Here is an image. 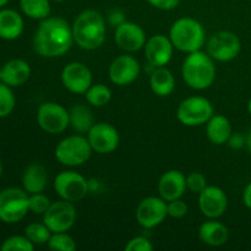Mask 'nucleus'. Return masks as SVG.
Segmentation results:
<instances>
[{
    "label": "nucleus",
    "instance_id": "37",
    "mask_svg": "<svg viewBox=\"0 0 251 251\" xmlns=\"http://www.w3.org/2000/svg\"><path fill=\"white\" fill-rule=\"evenodd\" d=\"M147 2L151 4L153 7H156V9L168 11V10L176 9L179 2H180V0H147Z\"/></svg>",
    "mask_w": 251,
    "mask_h": 251
},
{
    "label": "nucleus",
    "instance_id": "4",
    "mask_svg": "<svg viewBox=\"0 0 251 251\" xmlns=\"http://www.w3.org/2000/svg\"><path fill=\"white\" fill-rule=\"evenodd\" d=\"M169 38L174 48L184 53L201 50L206 41L203 26L193 17L178 19L169 29Z\"/></svg>",
    "mask_w": 251,
    "mask_h": 251
},
{
    "label": "nucleus",
    "instance_id": "19",
    "mask_svg": "<svg viewBox=\"0 0 251 251\" xmlns=\"http://www.w3.org/2000/svg\"><path fill=\"white\" fill-rule=\"evenodd\" d=\"M186 189V176L176 169L166 172L158 181V193L167 202L180 199L185 194Z\"/></svg>",
    "mask_w": 251,
    "mask_h": 251
},
{
    "label": "nucleus",
    "instance_id": "17",
    "mask_svg": "<svg viewBox=\"0 0 251 251\" xmlns=\"http://www.w3.org/2000/svg\"><path fill=\"white\" fill-rule=\"evenodd\" d=\"M117 46L125 51L140 50L146 44V34L144 29L134 22L125 21L117 27L114 34Z\"/></svg>",
    "mask_w": 251,
    "mask_h": 251
},
{
    "label": "nucleus",
    "instance_id": "38",
    "mask_svg": "<svg viewBox=\"0 0 251 251\" xmlns=\"http://www.w3.org/2000/svg\"><path fill=\"white\" fill-rule=\"evenodd\" d=\"M228 142H229V146L233 147V149H242L244 144H247V139H244L240 134H232Z\"/></svg>",
    "mask_w": 251,
    "mask_h": 251
},
{
    "label": "nucleus",
    "instance_id": "12",
    "mask_svg": "<svg viewBox=\"0 0 251 251\" xmlns=\"http://www.w3.org/2000/svg\"><path fill=\"white\" fill-rule=\"evenodd\" d=\"M168 216L167 201L162 198L149 196L139 203L136 208V221L146 229L157 227Z\"/></svg>",
    "mask_w": 251,
    "mask_h": 251
},
{
    "label": "nucleus",
    "instance_id": "11",
    "mask_svg": "<svg viewBox=\"0 0 251 251\" xmlns=\"http://www.w3.org/2000/svg\"><path fill=\"white\" fill-rule=\"evenodd\" d=\"M76 221V208L74 202L60 200L51 202L43 215V223L51 233L68 232Z\"/></svg>",
    "mask_w": 251,
    "mask_h": 251
},
{
    "label": "nucleus",
    "instance_id": "24",
    "mask_svg": "<svg viewBox=\"0 0 251 251\" xmlns=\"http://www.w3.org/2000/svg\"><path fill=\"white\" fill-rule=\"evenodd\" d=\"M48 184V173L42 164L32 163L22 176V185L28 194L42 193Z\"/></svg>",
    "mask_w": 251,
    "mask_h": 251
},
{
    "label": "nucleus",
    "instance_id": "1",
    "mask_svg": "<svg viewBox=\"0 0 251 251\" xmlns=\"http://www.w3.org/2000/svg\"><path fill=\"white\" fill-rule=\"evenodd\" d=\"M73 43V27L61 17L42 20L33 37L34 50L44 58L64 55L70 50Z\"/></svg>",
    "mask_w": 251,
    "mask_h": 251
},
{
    "label": "nucleus",
    "instance_id": "18",
    "mask_svg": "<svg viewBox=\"0 0 251 251\" xmlns=\"http://www.w3.org/2000/svg\"><path fill=\"white\" fill-rule=\"evenodd\" d=\"M174 46L169 37L163 34L152 36L145 44V55L150 65L161 68L167 65L173 56Z\"/></svg>",
    "mask_w": 251,
    "mask_h": 251
},
{
    "label": "nucleus",
    "instance_id": "20",
    "mask_svg": "<svg viewBox=\"0 0 251 251\" xmlns=\"http://www.w3.org/2000/svg\"><path fill=\"white\" fill-rule=\"evenodd\" d=\"M31 66L22 59H12L1 68V81L10 87H19L28 81Z\"/></svg>",
    "mask_w": 251,
    "mask_h": 251
},
{
    "label": "nucleus",
    "instance_id": "31",
    "mask_svg": "<svg viewBox=\"0 0 251 251\" xmlns=\"http://www.w3.org/2000/svg\"><path fill=\"white\" fill-rule=\"evenodd\" d=\"M15 95L11 87L1 81L0 82V118H5L11 114L15 108Z\"/></svg>",
    "mask_w": 251,
    "mask_h": 251
},
{
    "label": "nucleus",
    "instance_id": "32",
    "mask_svg": "<svg viewBox=\"0 0 251 251\" xmlns=\"http://www.w3.org/2000/svg\"><path fill=\"white\" fill-rule=\"evenodd\" d=\"M1 251H33L34 244L26 235H12L4 240L0 247Z\"/></svg>",
    "mask_w": 251,
    "mask_h": 251
},
{
    "label": "nucleus",
    "instance_id": "25",
    "mask_svg": "<svg viewBox=\"0 0 251 251\" xmlns=\"http://www.w3.org/2000/svg\"><path fill=\"white\" fill-rule=\"evenodd\" d=\"M150 86L154 95L158 97H167L176 88V78L174 75L164 66L156 68L150 77Z\"/></svg>",
    "mask_w": 251,
    "mask_h": 251
},
{
    "label": "nucleus",
    "instance_id": "6",
    "mask_svg": "<svg viewBox=\"0 0 251 251\" xmlns=\"http://www.w3.org/2000/svg\"><path fill=\"white\" fill-rule=\"evenodd\" d=\"M28 193L25 189L7 188L0 191V221L4 223H17L27 215Z\"/></svg>",
    "mask_w": 251,
    "mask_h": 251
},
{
    "label": "nucleus",
    "instance_id": "28",
    "mask_svg": "<svg viewBox=\"0 0 251 251\" xmlns=\"http://www.w3.org/2000/svg\"><path fill=\"white\" fill-rule=\"evenodd\" d=\"M86 100L93 107H103L109 103L112 100V91L108 86L103 85V83H97V85H92L85 93Z\"/></svg>",
    "mask_w": 251,
    "mask_h": 251
},
{
    "label": "nucleus",
    "instance_id": "7",
    "mask_svg": "<svg viewBox=\"0 0 251 251\" xmlns=\"http://www.w3.org/2000/svg\"><path fill=\"white\" fill-rule=\"evenodd\" d=\"M215 114L213 105L207 98L193 96L181 100L176 110V118L185 126H200L206 124Z\"/></svg>",
    "mask_w": 251,
    "mask_h": 251
},
{
    "label": "nucleus",
    "instance_id": "3",
    "mask_svg": "<svg viewBox=\"0 0 251 251\" xmlns=\"http://www.w3.org/2000/svg\"><path fill=\"white\" fill-rule=\"evenodd\" d=\"M181 75L186 85L194 90H206L216 78L213 59L202 50L189 53L181 68Z\"/></svg>",
    "mask_w": 251,
    "mask_h": 251
},
{
    "label": "nucleus",
    "instance_id": "13",
    "mask_svg": "<svg viewBox=\"0 0 251 251\" xmlns=\"http://www.w3.org/2000/svg\"><path fill=\"white\" fill-rule=\"evenodd\" d=\"M61 82L70 92L85 95L92 86V73L83 63L73 61L65 65L61 71Z\"/></svg>",
    "mask_w": 251,
    "mask_h": 251
},
{
    "label": "nucleus",
    "instance_id": "40",
    "mask_svg": "<svg viewBox=\"0 0 251 251\" xmlns=\"http://www.w3.org/2000/svg\"><path fill=\"white\" fill-rule=\"evenodd\" d=\"M243 202L247 206V208L251 210V181L245 186L244 191H243Z\"/></svg>",
    "mask_w": 251,
    "mask_h": 251
},
{
    "label": "nucleus",
    "instance_id": "36",
    "mask_svg": "<svg viewBox=\"0 0 251 251\" xmlns=\"http://www.w3.org/2000/svg\"><path fill=\"white\" fill-rule=\"evenodd\" d=\"M153 245L147 238L135 237L125 245V251H152Z\"/></svg>",
    "mask_w": 251,
    "mask_h": 251
},
{
    "label": "nucleus",
    "instance_id": "10",
    "mask_svg": "<svg viewBox=\"0 0 251 251\" xmlns=\"http://www.w3.org/2000/svg\"><path fill=\"white\" fill-rule=\"evenodd\" d=\"M207 54L217 61H230L239 55L242 42L239 37L230 31H220L207 42Z\"/></svg>",
    "mask_w": 251,
    "mask_h": 251
},
{
    "label": "nucleus",
    "instance_id": "14",
    "mask_svg": "<svg viewBox=\"0 0 251 251\" xmlns=\"http://www.w3.org/2000/svg\"><path fill=\"white\" fill-rule=\"evenodd\" d=\"M87 140L93 151L98 153H112L118 149L120 136L118 130L108 123H97L87 132Z\"/></svg>",
    "mask_w": 251,
    "mask_h": 251
},
{
    "label": "nucleus",
    "instance_id": "15",
    "mask_svg": "<svg viewBox=\"0 0 251 251\" xmlns=\"http://www.w3.org/2000/svg\"><path fill=\"white\" fill-rule=\"evenodd\" d=\"M199 207L208 220L222 217L228 207V198L218 186H206L199 194Z\"/></svg>",
    "mask_w": 251,
    "mask_h": 251
},
{
    "label": "nucleus",
    "instance_id": "45",
    "mask_svg": "<svg viewBox=\"0 0 251 251\" xmlns=\"http://www.w3.org/2000/svg\"><path fill=\"white\" fill-rule=\"evenodd\" d=\"M53 1H55V2H64V1H66V0H53Z\"/></svg>",
    "mask_w": 251,
    "mask_h": 251
},
{
    "label": "nucleus",
    "instance_id": "43",
    "mask_svg": "<svg viewBox=\"0 0 251 251\" xmlns=\"http://www.w3.org/2000/svg\"><path fill=\"white\" fill-rule=\"evenodd\" d=\"M248 112H249V114L251 115V98L249 100V102H248Z\"/></svg>",
    "mask_w": 251,
    "mask_h": 251
},
{
    "label": "nucleus",
    "instance_id": "35",
    "mask_svg": "<svg viewBox=\"0 0 251 251\" xmlns=\"http://www.w3.org/2000/svg\"><path fill=\"white\" fill-rule=\"evenodd\" d=\"M167 207H168V216L172 218H183L188 215V205L180 199L168 201Z\"/></svg>",
    "mask_w": 251,
    "mask_h": 251
},
{
    "label": "nucleus",
    "instance_id": "44",
    "mask_svg": "<svg viewBox=\"0 0 251 251\" xmlns=\"http://www.w3.org/2000/svg\"><path fill=\"white\" fill-rule=\"evenodd\" d=\"M1 174H2V164H1V161H0V178H1Z\"/></svg>",
    "mask_w": 251,
    "mask_h": 251
},
{
    "label": "nucleus",
    "instance_id": "27",
    "mask_svg": "<svg viewBox=\"0 0 251 251\" xmlns=\"http://www.w3.org/2000/svg\"><path fill=\"white\" fill-rule=\"evenodd\" d=\"M20 7L26 16L33 20L42 21L50 14L49 0H20Z\"/></svg>",
    "mask_w": 251,
    "mask_h": 251
},
{
    "label": "nucleus",
    "instance_id": "21",
    "mask_svg": "<svg viewBox=\"0 0 251 251\" xmlns=\"http://www.w3.org/2000/svg\"><path fill=\"white\" fill-rule=\"evenodd\" d=\"M229 237L228 228L223 223L215 220L203 222L199 228V238L201 242L210 247H221L226 244Z\"/></svg>",
    "mask_w": 251,
    "mask_h": 251
},
{
    "label": "nucleus",
    "instance_id": "34",
    "mask_svg": "<svg viewBox=\"0 0 251 251\" xmlns=\"http://www.w3.org/2000/svg\"><path fill=\"white\" fill-rule=\"evenodd\" d=\"M207 186V180L205 176L199 172H194L186 176V188L194 194H200Z\"/></svg>",
    "mask_w": 251,
    "mask_h": 251
},
{
    "label": "nucleus",
    "instance_id": "33",
    "mask_svg": "<svg viewBox=\"0 0 251 251\" xmlns=\"http://www.w3.org/2000/svg\"><path fill=\"white\" fill-rule=\"evenodd\" d=\"M50 203L51 202L48 196H46L44 194H29L28 208L31 212L36 213V215H44L46 211L49 208V206H50Z\"/></svg>",
    "mask_w": 251,
    "mask_h": 251
},
{
    "label": "nucleus",
    "instance_id": "26",
    "mask_svg": "<svg viewBox=\"0 0 251 251\" xmlns=\"http://www.w3.org/2000/svg\"><path fill=\"white\" fill-rule=\"evenodd\" d=\"M69 114H70V125L75 131L81 132V134L88 132L91 127L96 124L92 112L85 104L74 105Z\"/></svg>",
    "mask_w": 251,
    "mask_h": 251
},
{
    "label": "nucleus",
    "instance_id": "42",
    "mask_svg": "<svg viewBox=\"0 0 251 251\" xmlns=\"http://www.w3.org/2000/svg\"><path fill=\"white\" fill-rule=\"evenodd\" d=\"M9 1H10V0H0V7L5 6V5H6Z\"/></svg>",
    "mask_w": 251,
    "mask_h": 251
},
{
    "label": "nucleus",
    "instance_id": "41",
    "mask_svg": "<svg viewBox=\"0 0 251 251\" xmlns=\"http://www.w3.org/2000/svg\"><path fill=\"white\" fill-rule=\"evenodd\" d=\"M248 146V150H249V152L251 153V131L248 134L247 136V144H245Z\"/></svg>",
    "mask_w": 251,
    "mask_h": 251
},
{
    "label": "nucleus",
    "instance_id": "22",
    "mask_svg": "<svg viewBox=\"0 0 251 251\" xmlns=\"http://www.w3.org/2000/svg\"><path fill=\"white\" fill-rule=\"evenodd\" d=\"M24 32V20L21 15L11 9L0 10V38L14 41Z\"/></svg>",
    "mask_w": 251,
    "mask_h": 251
},
{
    "label": "nucleus",
    "instance_id": "23",
    "mask_svg": "<svg viewBox=\"0 0 251 251\" xmlns=\"http://www.w3.org/2000/svg\"><path fill=\"white\" fill-rule=\"evenodd\" d=\"M206 134L212 144H227L233 134L232 124L225 115L213 114L211 119L206 123Z\"/></svg>",
    "mask_w": 251,
    "mask_h": 251
},
{
    "label": "nucleus",
    "instance_id": "2",
    "mask_svg": "<svg viewBox=\"0 0 251 251\" xmlns=\"http://www.w3.org/2000/svg\"><path fill=\"white\" fill-rule=\"evenodd\" d=\"M74 42L85 50L100 48L105 39V21L96 10H85L73 25Z\"/></svg>",
    "mask_w": 251,
    "mask_h": 251
},
{
    "label": "nucleus",
    "instance_id": "16",
    "mask_svg": "<svg viewBox=\"0 0 251 251\" xmlns=\"http://www.w3.org/2000/svg\"><path fill=\"white\" fill-rule=\"evenodd\" d=\"M139 75V61L126 54L115 58L109 66V78L114 85L127 86L134 82Z\"/></svg>",
    "mask_w": 251,
    "mask_h": 251
},
{
    "label": "nucleus",
    "instance_id": "8",
    "mask_svg": "<svg viewBox=\"0 0 251 251\" xmlns=\"http://www.w3.org/2000/svg\"><path fill=\"white\" fill-rule=\"evenodd\" d=\"M54 190L61 200L77 202L87 195L90 183L77 172L65 171L59 173L54 179Z\"/></svg>",
    "mask_w": 251,
    "mask_h": 251
},
{
    "label": "nucleus",
    "instance_id": "29",
    "mask_svg": "<svg viewBox=\"0 0 251 251\" xmlns=\"http://www.w3.org/2000/svg\"><path fill=\"white\" fill-rule=\"evenodd\" d=\"M25 235L34 245H43L48 244L51 232L44 223H31L25 229Z\"/></svg>",
    "mask_w": 251,
    "mask_h": 251
},
{
    "label": "nucleus",
    "instance_id": "46",
    "mask_svg": "<svg viewBox=\"0 0 251 251\" xmlns=\"http://www.w3.org/2000/svg\"><path fill=\"white\" fill-rule=\"evenodd\" d=\"M0 82H1V68H0Z\"/></svg>",
    "mask_w": 251,
    "mask_h": 251
},
{
    "label": "nucleus",
    "instance_id": "30",
    "mask_svg": "<svg viewBox=\"0 0 251 251\" xmlns=\"http://www.w3.org/2000/svg\"><path fill=\"white\" fill-rule=\"evenodd\" d=\"M48 247L50 250L55 251H74L76 249V243L73 237L66 234V232L51 233Z\"/></svg>",
    "mask_w": 251,
    "mask_h": 251
},
{
    "label": "nucleus",
    "instance_id": "9",
    "mask_svg": "<svg viewBox=\"0 0 251 251\" xmlns=\"http://www.w3.org/2000/svg\"><path fill=\"white\" fill-rule=\"evenodd\" d=\"M37 122L39 127L48 134H60L70 125V114L59 103L46 102L39 105Z\"/></svg>",
    "mask_w": 251,
    "mask_h": 251
},
{
    "label": "nucleus",
    "instance_id": "5",
    "mask_svg": "<svg viewBox=\"0 0 251 251\" xmlns=\"http://www.w3.org/2000/svg\"><path fill=\"white\" fill-rule=\"evenodd\" d=\"M92 147L86 137L81 135H73L61 140L55 147V158L63 166H82L90 159Z\"/></svg>",
    "mask_w": 251,
    "mask_h": 251
},
{
    "label": "nucleus",
    "instance_id": "39",
    "mask_svg": "<svg viewBox=\"0 0 251 251\" xmlns=\"http://www.w3.org/2000/svg\"><path fill=\"white\" fill-rule=\"evenodd\" d=\"M108 20H109L110 24H112L113 26H115V27H118L119 25H122L123 22H125L124 14H123L122 11H118V10L113 11L112 14L109 15V17H108Z\"/></svg>",
    "mask_w": 251,
    "mask_h": 251
}]
</instances>
